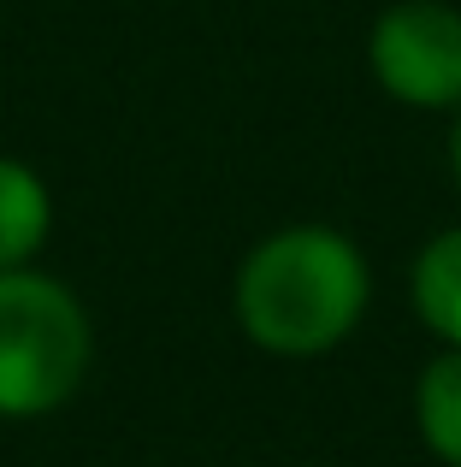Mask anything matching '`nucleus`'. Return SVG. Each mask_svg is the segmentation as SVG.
<instances>
[{
	"mask_svg": "<svg viewBox=\"0 0 461 467\" xmlns=\"http://www.w3.org/2000/svg\"><path fill=\"white\" fill-rule=\"evenodd\" d=\"M408 296L415 314L444 349H461V225L438 231V237L420 249L415 273H408Z\"/></svg>",
	"mask_w": 461,
	"mask_h": 467,
	"instance_id": "39448f33",
	"label": "nucleus"
},
{
	"mask_svg": "<svg viewBox=\"0 0 461 467\" xmlns=\"http://www.w3.org/2000/svg\"><path fill=\"white\" fill-rule=\"evenodd\" d=\"M415 426L444 467H461V349H444L415 385Z\"/></svg>",
	"mask_w": 461,
	"mask_h": 467,
	"instance_id": "423d86ee",
	"label": "nucleus"
},
{
	"mask_svg": "<svg viewBox=\"0 0 461 467\" xmlns=\"http://www.w3.org/2000/svg\"><path fill=\"white\" fill-rule=\"evenodd\" d=\"M95 326L59 278L36 266L0 273V420H42L83 390Z\"/></svg>",
	"mask_w": 461,
	"mask_h": 467,
	"instance_id": "f03ea898",
	"label": "nucleus"
},
{
	"mask_svg": "<svg viewBox=\"0 0 461 467\" xmlns=\"http://www.w3.org/2000/svg\"><path fill=\"white\" fill-rule=\"evenodd\" d=\"M367 66L379 89L420 113L461 107V6L450 0H396L367 36Z\"/></svg>",
	"mask_w": 461,
	"mask_h": 467,
	"instance_id": "7ed1b4c3",
	"label": "nucleus"
},
{
	"mask_svg": "<svg viewBox=\"0 0 461 467\" xmlns=\"http://www.w3.org/2000/svg\"><path fill=\"white\" fill-rule=\"evenodd\" d=\"M47 231H54V195H47L42 171L0 154V273L30 266L42 254Z\"/></svg>",
	"mask_w": 461,
	"mask_h": 467,
	"instance_id": "20e7f679",
	"label": "nucleus"
},
{
	"mask_svg": "<svg viewBox=\"0 0 461 467\" xmlns=\"http://www.w3.org/2000/svg\"><path fill=\"white\" fill-rule=\"evenodd\" d=\"M450 171H456V190H461V107H456V130H450Z\"/></svg>",
	"mask_w": 461,
	"mask_h": 467,
	"instance_id": "0eeeda50",
	"label": "nucleus"
},
{
	"mask_svg": "<svg viewBox=\"0 0 461 467\" xmlns=\"http://www.w3.org/2000/svg\"><path fill=\"white\" fill-rule=\"evenodd\" d=\"M373 278L361 249L332 225H284L254 243L237 273V326L254 349L308 361L361 326Z\"/></svg>",
	"mask_w": 461,
	"mask_h": 467,
	"instance_id": "f257e3e1",
	"label": "nucleus"
}]
</instances>
